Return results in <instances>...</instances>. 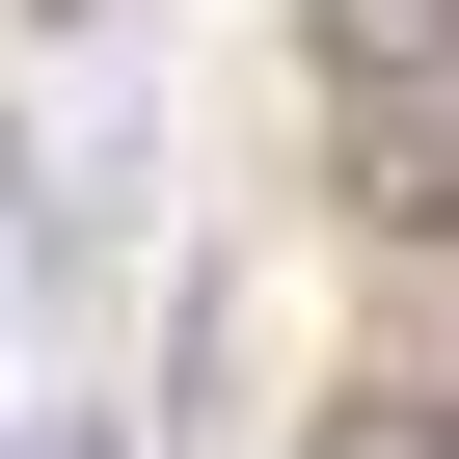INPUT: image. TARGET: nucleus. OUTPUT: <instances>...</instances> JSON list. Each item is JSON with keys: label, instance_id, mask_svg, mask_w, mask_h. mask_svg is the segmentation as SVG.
Wrapping results in <instances>:
<instances>
[{"label": "nucleus", "instance_id": "obj_3", "mask_svg": "<svg viewBox=\"0 0 459 459\" xmlns=\"http://www.w3.org/2000/svg\"><path fill=\"white\" fill-rule=\"evenodd\" d=\"M298 459H459V378H405V351H378V378H325V405H298Z\"/></svg>", "mask_w": 459, "mask_h": 459}, {"label": "nucleus", "instance_id": "obj_1", "mask_svg": "<svg viewBox=\"0 0 459 459\" xmlns=\"http://www.w3.org/2000/svg\"><path fill=\"white\" fill-rule=\"evenodd\" d=\"M298 82H325V135L459 108V0H298Z\"/></svg>", "mask_w": 459, "mask_h": 459}, {"label": "nucleus", "instance_id": "obj_2", "mask_svg": "<svg viewBox=\"0 0 459 459\" xmlns=\"http://www.w3.org/2000/svg\"><path fill=\"white\" fill-rule=\"evenodd\" d=\"M351 162V216H378V244H459V108H405V135H325Z\"/></svg>", "mask_w": 459, "mask_h": 459}]
</instances>
